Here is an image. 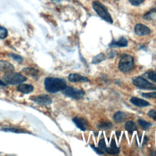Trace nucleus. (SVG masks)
I'll return each mask as SVG.
<instances>
[{
  "label": "nucleus",
  "mask_w": 156,
  "mask_h": 156,
  "mask_svg": "<svg viewBox=\"0 0 156 156\" xmlns=\"http://www.w3.org/2000/svg\"><path fill=\"white\" fill-rule=\"evenodd\" d=\"M62 93L69 98H71L75 99H80L85 94V93L83 90L74 88L71 87H66L62 90Z\"/></svg>",
  "instance_id": "nucleus-6"
},
{
  "label": "nucleus",
  "mask_w": 156,
  "mask_h": 156,
  "mask_svg": "<svg viewBox=\"0 0 156 156\" xmlns=\"http://www.w3.org/2000/svg\"><path fill=\"white\" fill-rule=\"evenodd\" d=\"M73 121L76 126L80 130L85 131L87 128V122L82 118L76 116L73 119Z\"/></svg>",
  "instance_id": "nucleus-10"
},
{
  "label": "nucleus",
  "mask_w": 156,
  "mask_h": 156,
  "mask_svg": "<svg viewBox=\"0 0 156 156\" xmlns=\"http://www.w3.org/2000/svg\"><path fill=\"white\" fill-rule=\"evenodd\" d=\"M128 44L127 40L124 37H121L118 40H113L110 44V46H118V47H126Z\"/></svg>",
  "instance_id": "nucleus-16"
},
{
  "label": "nucleus",
  "mask_w": 156,
  "mask_h": 156,
  "mask_svg": "<svg viewBox=\"0 0 156 156\" xmlns=\"http://www.w3.org/2000/svg\"><path fill=\"white\" fill-rule=\"evenodd\" d=\"M93 8L98 15L109 23H113V19L107 7L99 1H94L92 3Z\"/></svg>",
  "instance_id": "nucleus-2"
},
{
  "label": "nucleus",
  "mask_w": 156,
  "mask_h": 156,
  "mask_svg": "<svg viewBox=\"0 0 156 156\" xmlns=\"http://www.w3.org/2000/svg\"><path fill=\"white\" fill-rule=\"evenodd\" d=\"M66 87L64 79L57 77H46L44 80V87L46 90L51 93H55L62 91Z\"/></svg>",
  "instance_id": "nucleus-1"
},
{
  "label": "nucleus",
  "mask_w": 156,
  "mask_h": 156,
  "mask_svg": "<svg viewBox=\"0 0 156 156\" xmlns=\"http://www.w3.org/2000/svg\"><path fill=\"white\" fill-rule=\"evenodd\" d=\"M15 70L14 66L10 62L5 60H0V71L7 73Z\"/></svg>",
  "instance_id": "nucleus-9"
},
{
  "label": "nucleus",
  "mask_w": 156,
  "mask_h": 156,
  "mask_svg": "<svg viewBox=\"0 0 156 156\" xmlns=\"http://www.w3.org/2000/svg\"><path fill=\"white\" fill-rule=\"evenodd\" d=\"M3 131H7V132H15V133H25V130L17 128V127H6L1 129Z\"/></svg>",
  "instance_id": "nucleus-20"
},
{
  "label": "nucleus",
  "mask_w": 156,
  "mask_h": 156,
  "mask_svg": "<svg viewBox=\"0 0 156 156\" xmlns=\"http://www.w3.org/2000/svg\"><path fill=\"white\" fill-rule=\"evenodd\" d=\"M98 127L99 129H110L112 127V124L110 122H103L99 123L98 125Z\"/></svg>",
  "instance_id": "nucleus-23"
},
{
  "label": "nucleus",
  "mask_w": 156,
  "mask_h": 156,
  "mask_svg": "<svg viewBox=\"0 0 156 156\" xmlns=\"http://www.w3.org/2000/svg\"><path fill=\"white\" fill-rule=\"evenodd\" d=\"M30 99L34 102L43 105H49L52 103V99L47 94H40L30 97Z\"/></svg>",
  "instance_id": "nucleus-7"
},
{
  "label": "nucleus",
  "mask_w": 156,
  "mask_h": 156,
  "mask_svg": "<svg viewBox=\"0 0 156 156\" xmlns=\"http://www.w3.org/2000/svg\"><path fill=\"white\" fill-rule=\"evenodd\" d=\"M6 85H7V83L4 81H2L1 79H0V86L5 87Z\"/></svg>",
  "instance_id": "nucleus-32"
},
{
  "label": "nucleus",
  "mask_w": 156,
  "mask_h": 156,
  "mask_svg": "<svg viewBox=\"0 0 156 156\" xmlns=\"http://www.w3.org/2000/svg\"><path fill=\"white\" fill-rule=\"evenodd\" d=\"M132 82L136 87L144 90H156V85L149 82L141 77H135L132 78Z\"/></svg>",
  "instance_id": "nucleus-5"
},
{
  "label": "nucleus",
  "mask_w": 156,
  "mask_h": 156,
  "mask_svg": "<svg viewBox=\"0 0 156 156\" xmlns=\"http://www.w3.org/2000/svg\"><path fill=\"white\" fill-rule=\"evenodd\" d=\"M142 96L146 98H155L156 99V92L143 93Z\"/></svg>",
  "instance_id": "nucleus-27"
},
{
  "label": "nucleus",
  "mask_w": 156,
  "mask_h": 156,
  "mask_svg": "<svg viewBox=\"0 0 156 156\" xmlns=\"http://www.w3.org/2000/svg\"><path fill=\"white\" fill-rule=\"evenodd\" d=\"M147 77L152 81H153L154 82H156V72H154V71L150 72L148 74Z\"/></svg>",
  "instance_id": "nucleus-28"
},
{
  "label": "nucleus",
  "mask_w": 156,
  "mask_h": 156,
  "mask_svg": "<svg viewBox=\"0 0 156 156\" xmlns=\"http://www.w3.org/2000/svg\"><path fill=\"white\" fill-rule=\"evenodd\" d=\"M134 30L135 34L140 36L148 35L151 34L150 29L147 27L146 26L141 23H138L136 24Z\"/></svg>",
  "instance_id": "nucleus-8"
},
{
  "label": "nucleus",
  "mask_w": 156,
  "mask_h": 156,
  "mask_svg": "<svg viewBox=\"0 0 156 156\" xmlns=\"http://www.w3.org/2000/svg\"><path fill=\"white\" fill-rule=\"evenodd\" d=\"M105 60V55L103 53H100L93 57V58L92 60V63L93 64H98Z\"/></svg>",
  "instance_id": "nucleus-18"
},
{
  "label": "nucleus",
  "mask_w": 156,
  "mask_h": 156,
  "mask_svg": "<svg viewBox=\"0 0 156 156\" xmlns=\"http://www.w3.org/2000/svg\"><path fill=\"white\" fill-rule=\"evenodd\" d=\"M69 81L71 82H88L89 80L86 77L82 76L79 74L73 73L71 74L68 76Z\"/></svg>",
  "instance_id": "nucleus-12"
},
{
  "label": "nucleus",
  "mask_w": 156,
  "mask_h": 156,
  "mask_svg": "<svg viewBox=\"0 0 156 156\" xmlns=\"http://www.w3.org/2000/svg\"><path fill=\"white\" fill-rule=\"evenodd\" d=\"M147 140H148L146 136H145V137H144V141H143V144H144L145 143H146V142L147 141Z\"/></svg>",
  "instance_id": "nucleus-34"
},
{
  "label": "nucleus",
  "mask_w": 156,
  "mask_h": 156,
  "mask_svg": "<svg viewBox=\"0 0 156 156\" xmlns=\"http://www.w3.org/2000/svg\"><path fill=\"white\" fill-rule=\"evenodd\" d=\"M156 7L154 8V9H151L148 13H147L146 14H145L144 16H143V18L146 20H152L154 18V16H155L156 15Z\"/></svg>",
  "instance_id": "nucleus-21"
},
{
  "label": "nucleus",
  "mask_w": 156,
  "mask_h": 156,
  "mask_svg": "<svg viewBox=\"0 0 156 156\" xmlns=\"http://www.w3.org/2000/svg\"><path fill=\"white\" fill-rule=\"evenodd\" d=\"M8 31L6 28L0 26V39H4L7 37Z\"/></svg>",
  "instance_id": "nucleus-24"
},
{
  "label": "nucleus",
  "mask_w": 156,
  "mask_h": 156,
  "mask_svg": "<svg viewBox=\"0 0 156 156\" xmlns=\"http://www.w3.org/2000/svg\"><path fill=\"white\" fill-rule=\"evenodd\" d=\"M133 65V58L130 55H125L121 57L118 64V68L121 71L126 73L132 69Z\"/></svg>",
  "instance_id": "nucleus-4"
},
{
  "label": "nucleus",
  "mask_w": 156,
  "mask_h": 156,
  "mask_svg": "<svg viewBox=\"0 0 156 156\" xmlns=\"http://www.w3.org/2000/svg\"><path fill=\"white\" fill-rule=\"evenodd\" d=\"M3 80L6 83L10 85L20 84L27 80L26 77L18 73H7L3 76Z\"/></svg>",
  "instance_id": "nucleus-3"
},
{
  "label": "nucleus",
  "mask_w": 156,
  "mask_h": 156,
  "mask_svg": "<svg viewBox=\"0 0 156 156\" xmlns=\"http://www.w3.org/2000/svg\"><path fill=\"white\" fill-rule=\"evenodd\" d=\"M105 151L110 154H117L119 152V148L116 146L115 140L112 139L111 141L110 146L109 147H106Z\"/></svg>",
  "instance_id": "nucleus-14"
},
{
  "label": "nucleus",
  "mask_w": 156,
  "mask_h": 156,
  "mask_svg": "<svg viewBox=\"0 0 156 156\" xmlns=\"http://www.w3.org/2000/svg\"><path fill=\"white\" fill-rule=\"evenodd\" d=\"M129 1L130 2L132 5L137 6L141 4L144 1V0H129Z\"/></svg>",
  "instance_id": "nucleus-29"
},
{
  "label": "nucleus",
  "mask_w": 156,
  "mask_h": 156,
  "mask_svg": "<svg viewBox=\"0 0 156 156\" xmlns=\"http://www.w3.org/2000/svg\"><path fill=\"white\" fill-rule=\"evenodd\" d=\"M130 102L135 105L140 107H143L149 105V103L147 101L136 97H132L130 99Z\"/></svg>",
  "instance_id": "nucleus-13"
},
{
  "label": "nucleus",
  "mask_w": 156,
  "mask_h": 156,
  "mask_svg": "<svg viewBox=\"0 0 156 156\" xmlns=\"http://www.w3.org/2000/svg\"><path fill=\"white\" fill-rule=\"evenodd\" d=\"M120 134H121V132H120V131H116V136H117L118 139H119V136H120Z\"/></svg>",
  "instance_id": "nucleus-33"
},
{
  "label": "nucleus",
  "mask_w": 156,
  "mask_h": 156,
  "mask_svg": "<svg viewBox=\"0 0 156 156\" xmlns=\"http://www.w3.org/2000/svg\"><path fill=\"white\" fill-rule=\"evenodd\" d=\"M34 87L30 84L20 83L17 87V90L23 94H29L34 91Z\"/></svg>",
  "instance_id": "nucleus-11"
},
{
  "label": "nucleus",
  "mask_w": 156,
  "mask_h": 156,
  "mask_svg": "<svg viewBox=\"0 0 156 156\" xmlns=\"http://www.w3.org/2000/svg\"><path fill=\"white\" fill-rule=\"evenodd\" d=\"M90 146H91V147L98 154H99V155H102L103 154H104V152H103V151H101L98 147H95V146H94L93 145H90Z\"/></svg>",
  "instance_id": "nucleus-31"
},
{
  "label": "nucleus",
  "mask_w": 156,
  "mask_h": 156,
  "mask_svg": "<svg viewBox=\"0 0 156 156\" xmlns=\"http://www.w3.org/2000/svg\"><path fill=\"white\" fill-rule=\"evenodd\" d=\"M98 147L102 151H105V148H106V144H105V140L104 138H102L99 143H98Z\"/></svg>",
  "instance_id": "nucleus-26"
},
{
  "label": "nucleus",
  "mask_w": 156,
  "mask_h": 156,
  "mask_svg": "<svg viewBox=\"0 0 156 156\" xmlns=\"http://www.w3.org/2000/svg\"><path fill=\"white\" fill-rule=\"evenodd\" d=\"M125 129L129 133L132 134L133 131L137 130V127L134 122L132 121H128L125 123Z\"/></svg>",
  "instance_id": "nucleus-17"
},
{
  "label": "nucleus",
  "mask_w": 156,
  "mask_h": 156,
  "mask_svg": "<svg viewBox=\"0 0 156 156\" xmlns=\"http://www.w3.org/2000/svg\"><path fill=\"white\" fill-rule=\"evenodd\" d=\"M138 124H140V126L141 127L142 129H143L144 130H146L149 127L151 126V124L149 122H147L145 121H143L142 119H138Z\"/></svg>",
  "instance_id": "nucleus-22"
},
{
  "label": "nucleus",
  "mask_w": 156,
  "mask_h": 156,
  "mask_svg": "<svg viewBox=\"0 0 156 156\" xmlns=\"http://www.w3.org/2000/svg\"><path fill=\"white\" fill-rule=\"evenodd\" d=\"M147 115L152 118V119L156 120V111L154 110H151L148 113Z\"/></svg>",
  "instance_id": "nucleus-30"
},
{
  "label": "nucleus",
  "mask_w": 156,
  "mask_h": 156,
  "mask_svg": "<svg viewBox=\"0 0 156 156\" xmlns=\"http://www.w3.org/2000/svg\"><path fill=\"white\" fill-rule=\"evenodd\" d=\"M9 56L11 57L13 59H14L15 60H16V62H18L19 63H22L23 61V58H22V57L20 56L18 54H13V53H10Z\"/></svg>",
  "instance_id": "nucleus-25"
},
{
  "label": "nucleus",
  "mask_w": 156,
  "mask_h": 156,
  "mask_svg": "<svg viewBox=\"0 0 156 156\" xmlns=\"http://www.w3.org/2000/svg\"><path fill=\"white\" fill-rule=\"evenodd\" d=\"M125 118V114L122 112H117L113 115L114 120L117 122H122Z\"/></svg>",
  "instance_id": "nucleus-19"
},
{
  "label": "nucleus",
  "mask_w": 156,
  "mask_h": 156,
  "mask_svg": "<svg viewBox=\"0 0 156 156\" xmlns=\"http://www.w3.org/2000/svg\"><path fill=\"white\" fill-rule=\"evenodd\" d=\"M52 1H53V0H52Z\"/></svg>",
  "instance_id": "nucleus-35"
},
{
  "label": "nucleus",
  "mask_w": 156,
  "mask_h": 156,
  "mask_svg": "<svg viewBox=\"0 0 156 156\" xmlns=\"http://www.w3.org/2000/svg\"><path fill=\"white\" fill-rule=\"evenodd\" d=\"M23 73H24L26 74L28 76H30L32 77H37L39 75L40 71L35 68L33 67H26L24 68L22 70Z\"/></svg>",
  "instance_id": "nucleus-15"
}]
</instances>
